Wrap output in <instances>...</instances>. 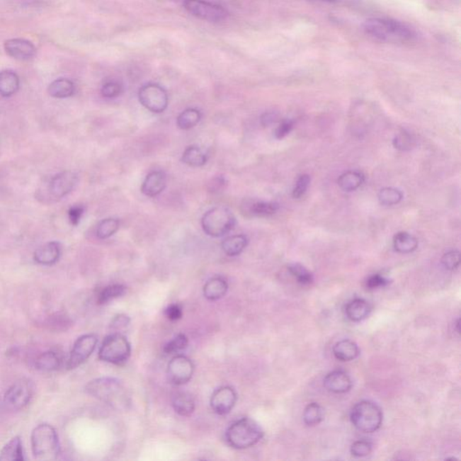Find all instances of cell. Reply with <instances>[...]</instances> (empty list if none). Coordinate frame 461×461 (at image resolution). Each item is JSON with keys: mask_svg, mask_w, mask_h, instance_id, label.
Here are the masks:
<instances>
[{"mask_svg": "<svg viewBox=\"0 0 461 461\" xmlns=\"http://www.w3.org/2000/svg\"><path fill=\"white\" fill-rule=\"evenodd\" d=\"M119 225L120 223L117 218H107L102 220L98 225L97 237L101 240L113 237L118 231Z\"/></svg>", "mask_w": 461, "mask_h": 461, "instance_id": "e575fe53", "label": "cell"}, {"mask_svg": "<svg viewBox=\"0 0 461 461\" xmlns=\"http://www.w3.org/2000/svg\"><path fill=\"white\" fill-rule=\"evenodd\" d=\"M334 357L341 361H351L360 355V349L354 341L343 340L335 343L333 349Z\"/></svg>", "mask_w": 461, "mask_h": 461, "instance_id": "44dd1931", "label": "cell"}, {"mask_svg": "<svg viewBox=\"0 0 461 461\" xmlns=\"http://www.w3.org/2000/svg\"><path fill=\"white\" fill-rule=\"evenodd\" d=\"M98 344V337L95 334H85L79 337L72 348L68 360L69 370L81 366L91 357Z\"/></svg>", "mask_w": 461, "mask_h": 461, "instance_id": "7c38bea8", "label": "cell"}, {"mask_svg": "<svg viewBox=\"0 0 461 461\" xmlns=\"http://www.w3.org/2000/svg\"><path fill=\"white\" fill-rule=\"evenodd\" d=\"M19 77L15 72L10 69L0 72V95L8 98L18 91Z\"/></svg>", "mask_w": 461, "mask_h": 461, "instance_id": "7402d4cb", "label": "cell"}, {"mask_svg": "<svg viewBox=\"0 0 461 461\" xmlns=\"http://www.w3.org/2000/svg\"><path fill=\"white\" fill-rule=\"evenodd\" d=\"M351 421L360 432L371 433L379 430L383 421L380 407L371 401H361L351 412Z\"/></svg>", "mask_w": 461, "mask_h": 461, "instance_id": "5b68a950", "label": "cell"}, {"mask_svg": "<svg viewBox=\"0 0 461 461\" xmlns=\"http://www.w3.org/2000/svg\"><path fill=\"white\" fill-rule=\"evenodd\" d=\"M181 161L190 167H202L207 161V155L198 146L191 145L186 148Z\"/></svg>", "mask_w": 461, "mask_h": 461, "instance_id": "484cf974", "label": "cell"}, {"mask_svg": "<svg viewBox=\"0 0 461 461\" xmlns=\"http://www.w3.org/2000/svg\"><path fill=\"white\" fill-rule=\"evenodd\" d=\"M75 85L71 79H58L50 84L48 88L49 95L55 98H67L72 97L75 93Z\"/></svg>", "mask_w": 461, "mask_h": 461, "instance_id": "cb8c5ba5", "label": "cell"}, {"mask_svg": "<svg viewBox=\"0 0 461 461\" xmlns=\"http://www.w3.org/2000/svg\"><path fill=\"white\" fill-rule=\"evenodd\" d=\"M402 192L397 188H385L379 193V200L384 205H397L402 200Z\"/></svg>", "mask_w": 461, "mask_h": 461, "instance_id": "8d00e7d4", "label": "cell"}, {"mask_svg": "<svg viewBox=\"0 0 461 461\" xmlns=\"http://www.w3.org/2000/svg\"><path fill=\"white\" fill-rule=\"evenodd\" d=\"M183 6L190 15L204 21L217 23L227 18V10L205 0H184Z\"/></svg>", "mask_w": 461, "mask_h": 461, "instance_id": "ba28073f", "label": "cell"}, {"mask_svg": "<svg viewBox=\"0 0 461 461\" xmlns=\"http://www.w3.org/2000/svg\"><path fill=\"white\" fill-rule=\"evenodd\" d=\"M228 284L224 278L217 277L209 280L204 286V296L210 301L221 300L227 293Z\"/></svg>", "mask_w": 461, "mask_h": 461, "instance_id": "ffe728a7", "label": "cell"}, {"mask_svg": "<svg viewBox=\"0 0 461 461\" xmlns=\"http://www.w3.org/2000/svg\"><path fill=\"white\" fill-rule=\"evenodd\" d=\"M389 280H387V278L376 274L368 278L367 288H370V290H375V288L386 287L387 285L389 284Z\"/></svg>", "mask_w": 461, "mask_h": 461, "instance_id": "ee69618b", "label": "cell"}, {"mask_svg": "<svg viewBox=\"0 0 461 461\" xmlns=\"http://www.w3.org/2000/svg\"><path fill=\"white\" fill-rule=\"evenodd\" d=\"M86 391L93 397L115 408L127 406V391L120 381L113 377H99L91 381L86 386Z\"/></svg>", "mask_w": 461, "mask_h": 461, "instance_id": "7a4b0ae2", "label": "cell"}, {"mask_svg": "<svg viewBox=\"0 0 461 461\" xmlns=\"http://www.w3.org/2000/svg\"><path fill=\"white\" fill-rule=\"evenodd\" d=\"M59 256H61L59 244L56 241H50L36 250L34 258L38 264L50 266V265L57 263Z\"/></svg>", "mask_w": 461, "mask_h": 461, "instance_id": "ac0fdd59", "label": "cell"}, {"mask_svg": "<svg viewBox=\"0 0 461 461\" xmlns=\"http://www.w3.org/2000/svg\"><path fill=\"white\" fill-rule=\"evenodd\" d=\"M371 452H372V444L368 440H357L351 448V454L357 457H366L370 455Z\"/></svg>", "mask_w": 461, "mask_h": 461, "instance_id": "ab89813d", "label": "cell"}, {"mask_svg": "<svg viewBox=\"0 0 461 461\" xmlns=\"http://www.w3.org/2000/svg\"><path fill=\"white\" fill-rule=\"evenodd\" d=\"M201 120V113L195 108L186 109L177 118L178 127L181 130H190Z\"/></svg>", "mask_w": 461, "mask_h": 461, "instance_id": "4dcf8cb0", "label": "cell"}, {"mask_svg": "<svg viewBox=\"0 0 461 461\" xmlns=\"http://www.w3.org/2000/svg\"><path fill=\"white\" fill-rule=\"evenodd\" d=\"M237 399V394L233 387H222L212 394L210 400L212 409L219 416H225L233 409Z\"/></svg>", "mask_w": 461, "mask_h": 461, "instance_id": "5bb4252c", "label": "cell"}, {"mask_svg": "<svg viewBox=\"0 0 461 461\" xmlns=\"http://www.w3.org/2000/svg\"><path fill=\"white\" fill-rule=\"evenodd\" d=\"M165 314L169 320L178 321L183 316V312H182L181 306H178L177 304H173L166 308Z\"/></svg>", "mask_w": 461, "mask_h": 461, "instance_id": "bcb514c9", "label": "cell"}, {"mask_svg": "<svg viewBox=\"0 0 461 461\" xmlns=\"http://www.w3.org/2000/svg\"><path fill=\"white\" fill-rule=\"evenodd\" d=\"M35 365L40 370H55L59 366V358L54 351H47V353L40 355L35 361Z\"/></svg>", "mask_w": 461, "mask_h": 461, "instance_id": "d6a6232c", "label": "cell"}, {"mask_svg": "<svg viewBox=\"0 0 461 461\" xmlns=\"http://www.w3.org/2000/svg\"><path fill=\"white\" fill-rule=\"evenodd\" d=\"M0 460L1 461H22L24 460V453L21 440L18 437L13 438L10 442L6 444L0 452Z\"/></svg>", "mask_w": 461, "mask_h": 461, "instance_id": "4316f807", "label": "cell"}, {"mask_svg": "<svg viewBox=\"0 0 461 461\" xmlns=\"http://www.w3.org/2000/svg\"><path fill=\"white\" fill-rule=\"evenodd\" d=\"M288 268L290 273L296 278L298 283L307 286V285H310L313 282V275L303 265L294 263L290 265Z\"/></svg>", "mask_w": 461, "mask_h": 461, "instance_id": "d590c367", "label": "cell"}, {"mask_svg": "<svg viewBox=\"0 0 461 461\" xmlns=\"http://www.w3.org/2000/svg\"><path fill=\"white\" fill-rule=\"evenodd\" d=\"M293 129V122L290 120H284L275 131V136L277 139L284 138L287 136Z\"/></svg>", "mask_w": 461, "mask_h": 461, "instance_id": "681fc988", "label": "cell"}, {"mask_svg": "<svg viewBox=\"0 0 461 461\" xmlns=\"http://www.w3.org/2000/svg\"><path fill=\"white\" fill-rule=\"evenodd\" d=\"M393 144L397 150L407 151L413 147L414 140L412 135L406 132H402L394 137Z\"/></svg>", "mask_w": 461, "mask_h": 461, "instance_id": "f35d334b", "label": "cell"}, {"mask_svg": "<svg viewBox=\"0 0 461 461\" xmlns=\"http://www.w3.org/2000/svg\"><path fill=\"white\" fill-rule=\"evenodd\" d=\"M227 184V181L225 178L223 176H218V177L212 178L211 181L209 182L208 190L212 193H219V192L224 190Z\"/></svg>", "mask_w": 461, "mask_h": 461, "instance_id": "f6af8a7d", "label": "cell"}, {"mask_svg": "<svg viewBox=\"0 0 461 461\" xmlns=\"http://www.w3.org/2000/svg\"><path fill=\"white\" fill-rule=\"evenodd\" d=\"M248 239L244 234L233 235L224 239L222 243V249L228 256L234 257L241 254L247 247Z\"/></svg>", "mask_w": 461, "mask_h": 461, "instance_id": "d4e9b609", "label": "cell"}, {"mask_svg": "<svg viewBox=\"0 0 461 461\" xmlns=\"http://www.w3.org/2000/svg\"><path fill=\"white\" fill-rule=\"evenodd\" d=\"M131 345L124 335L115 333L103 341L98 357L105 363L114 365L125 364L130 358Z\"/></svg>", "mask_w": 461, "mask_h": 461, "instance_id": "52a82bcc", "label": "cell"}, {"mask_svg": "<svg viewBox=\"0 0 461 461\" xmlns=\"http://www.w3.org/2000/svg\"><path fill=\"white\" fill-rule=\"evenodd\" d=\"M79 181L77 173L72 171H62L55 176L49 183L48 191L52 198L59 200L73 190Z\"/></svg>", "mask_w": 461, "mask_h": 461, "instance_id": "4fadbf2b", "label": "cell"}, {"mask_svg": "<svg viewBox=\"0 0 461 461\" xmlns=\"http://www.w3.org/2000/svg\"><path fill=\"white\" fill-rule=\"evenodd\" d=\"M83 214H84V207H81V205H75V207L69 208L68 215L71 224L72 225H78Z\"/></svg>", "mask_w": 461, "mask_h": 461, "instance_id": "7dc6e473", "label": "cell"}, {"mask_svg": "<svg viewBox=\"0 0 461 461\" xmlns=\"http://www.w3.org/2000/svg\"><path fill=\"white\" fill-rule=\"evenodd\" d=\"M188 339L185 334H178L177 336L169 341L164 348L166 354H175L181 353L188 347Z\"/></svg>", "mask_w": 461, "mask_h": 461, "instance_id": "74e56055", "label": "cell"}, {"mask_svg": "<svg viewBox=\"0 0 461 461\" xmlns=\"http://www.w3.org/2000/svg\"><path fill=\"white\" fill-rule=\"evenodd\" d=\"M280 205L275 202L253 201L249 203V214L255 217H268L276 213Z\"/></svg>", "mask_w": 461, "mask_h": 461, "instance_id": "f546056e", "label": "cell"}, {"mask_svg": "<svg viewBox=\"0 0 461 461\" xmlns=\"http://www.w3.org/2000/svg\"><path fill=\"white\" fill-rule=\"evenodd\" d=\"M442 263L447 270L455 271L460 263V254L457 251H450L443 255Z\"/></svg>", "mask_w": 461, "mask_h": 461, "instance_id": "b9f144b4", "label": "cell"}, {"mask_svg": "<svg viewBox=\"0 0 461 461\" xmlns=\"http://www.w3.org/2000/svg\"><path fill=\"white\" fill-rule=\"evenodd\" d=\"M324 385L328 391L334 394H344L353 387V380L344 371L335 370L326 375Z\"/></svg>", "mask_w": 461, "mask_h": 461, "instance_id": "2e32d148", "label": "cell"}, {"mask_svg": "<svg viewBox=\"0 0 461 461\" xmlns=\"http://www.w3.org/2000/svg\"><path fill=\"white\" fill-rule=\"evenodd\" d=\"M172 406L175 412L181 416H190L195 411V400L190 394L177 392L172 397Z\"/></svg>", "mask_w": 461, "mask_h": 461, "instance_id": "603a6c76", "label": "cell"}, {"mask_svg": "<svg viewBox=\"0 0 461 461\" xmlns=\"http://www.w3.org/2000/svg\"><path fill=\"white\" fill-rule=\"evenodd\" d=\"M166 185H167V177L164 171H152L146 176L145 180L142 182L141 191L147 197H157L165 190Z\"/></svg>", "mask_w": 461, "mask_h": 461, "instance_id": "e0dca14e", "label": "cell"}, {"mask_svg": "<svg viewBox=\"0 0 461 461\" xmlns=\"http://www.w3.org/2000/svg\"><path fill=\"white\" fill-rule=\"evenodd\" d=\"M123 87L118 81H108L103 85L101 94L106 98H115L121 95Z\"/></svg>", "mask_w": 461, "mask_h": 461, "instance_id": "60d3db41", "label": "cell"}, {"mask_svg": "<svg viewBox=\"0 0 461 461\" xmlns=\"http://www.w3.org/2000/svg\"><path fill=\"white\" fill-rule=\"evenodd\" d=\"M33 394L34 385L29 380H21L6 390L3 402L8 409L19 410L29 403Z\"/></svg>", "mask_w": 461, "mask_h": 461, "instance_id": "30bf717a", "label": "cell"}, {"mask_svg": "<svg viewBox=\"0 0 461 461\" xmlns=\"http://www.w3.org/2000/svg\"><path fill=\"white\" fill-rule=\"evenodd\" d=\"M138 98L147 110L161 114L168 108V93L161 86L149 83L139 89Z\"/></svg>", "mask_w": 461, "mask_h": 461, "instance_id": "9c48e42d", "label": "cell"}, {"mask_svg": "<svg viewBox=\"0 0 461 461\" xmlns=\"http://www.w3.org/2000/svg\"><path fill=\"white\" fill-rule=\"evenodd\" d=\"M277 119H278V115L275 114V113H265V114L263 115V117H261V125H263V127H268V125H271L272 124H274V123H276Z\"/></svg>", "mask_w": 461, "mask_h": 461, "instance_id": "f907efd6", "label": "cell"}, {"mask_svg": "<svg viewBox=\"0 0 461 461\" xmlns=\"http://www.w3.org/2000/svg\"><path fill=\"white\" fill-rule=\"evenodd\" d=\"M310 181L311 178L307 174L300 176V177L298 178L296 185H295L293 193H292L293 198H300L302 195H304L305 193H306L308 187H309Z\"/></svg>", "mask_w": 461, "mask_h": 461, "instance_id": "7bdbcfd3", "label": "cell"}, {"mask_svg": "<svg viewBox=\"0 0 461 461\" xmlns=\"http://www.w3.org/2000/svg\"><path fill=\"white\" fill-rule=\"evenodd\" d=\"M263 436L260 424L251 418H241L228 428L225 439L234 449L245 450L260 442Z\"/></svg>", "mask_w": 461, "mask_h": 461, "instance_id": "3957f363", "label": "cell"}, {"mask_svg": "<svg viewBox=\"0 0 461 461\" xmlns=\"http://www.w3.org/2000/svg\"><path fill=\"white\" fill-rule=\"evenodd\" d=\"M324 408L317 403L308 404L304 411L303 419L305 423L308 426H316L324 420Z\"/></svg>", "mask_w": 461, "mask_h": 461, "instance_id": "1f68e13d", "label": "cell"}, {"mask_svg": "<svg viewBox=\"0 0 461 461\" xmlns=\"http://www.w3.org/2000/svg\"><path fill=\"white\" fill-rule=\"evenodd\" d=\"M4 49L6 55L18 61H29L36 55L34 44L25 39H9L4 42Z\"/></svg>", "mask_w": 461, "mask_h": 461, "instance_id": "9a60e30c", "label": "cell"}, {"mask_svg": "<svg viewBox=\"0 0 461 461\" xmlns=\"http://www.w3.org/2000/svg\"><path fill=\"white\" fill-rule=\"evenodd\" d=\"M321 1H327V2H340V1H343V0H321Z\"/></svg>", "mask_w": 461, "mask_h": 461, "instance_id": "816d5d0a", "label": "cell"}, {"mask_svg": "<svg viewBox=\"0 0 461 461\" xmlns=\"http://www.w3.org/2000/svg\"><path fill=\"white\" fill-rule=\"evenodd\" d=\"M237 219L230 209L225 207H215L208 210L201 220L204 233L208 237H223L233 230Z\"/></svg>", "mask_w": 461, "mask_h": 461, "instance_id": "8992f818", "label": "cell"}, {"mask_svg": "<svg viewBox=\"0 0 461 461\" xmlns=\"http://www.w3.org/2000/svg\"><path fill=\"white\" fill-rule=\"evenodd\" d=\"M194 373V364L184 355H177L171 360L168 366V379L175 386H182L192 379Z\"/></svg>", "mask_w": 461, "mask_h": 461, "instance_id": "8fae6325", "label": "cell"}, {"mask_svg": "<svg viewBox=\"0 0 461 461\" xmlns=\"http://www.w3.org/2000/svg\"><path fill=\"white\" fill-rule=\"evenodd\" d=\"M129 324H130V319H129L127 316H125V314H118V316L113 319L111 327L112 329L117 331V333H118V331L127 328Z\"/></svg>", "mask_w": 461, "mask_h": 461, "instance_id": "c3c4849f", "label": "cell"}, {"mask_svg": "<svg viewBox=\"0 0 461 461\" xmlns=\"http://www.w3.org/2000/svg\"><path fill=\"white\" fill-rule=\"evenodd\" d=\"M365 34L377 42L406 45L416 41V32L404 23L391 18H373L364 23Z\"/></svg>", "mask_w": 461, "mask_h": 461, "instance_id": "6da1fadb", "label": "cell"}, {"mask_svg": "<svg viewBox=\"0 0 461 461\" xmlns=\"http://www.w3.org/2000/svg\"><path fill=\"white\" fill-rule=\"evenodd\" d=\"M32 450L36 460L55 461L58 459L59 444L55 428L49 424H40L33 431Z\"/></svg>", "mask_w": 461, "mask_h": 461, "instance_id": "277c9868", "label": "cell"}, {"mask_svg": "<svg viewBox=\"0 0 461 461\" xmlns=\"http://www.w3.org/2000/svg\"><path fill=\"white\" fill-rule=\"evenodd\" d=\"M371 307L367 300L363 298H356L351 300L345 307V314L353 321H360L366 319L370 316Z\"/></svg>", "mask_w": 461, "mask_h": 461, "instance_id": "d6986e66", "label": "cell"}, {"mask_svg": "<svg viewBox=\"0 0 461 461\" xmlns=\"http://www.w3.org/2000/svg\"><path fill=\"white\" fill-rule=\"evenodd\" d=\"M125 292H127V288L123 286V285H110V286L105 288L99 294L98 304L104 305L117 300V298L124 296Z\"/></svg>", "mask_w": 461, "mask_h": 461, "instance_id": "836d02e7", "label": "cell"}, {"mask_svg": "<svg viewBox=\"0 0 461 461\" xmlns=\"http://www.w3.org/2000/svg\"><path fill=\"white\" fill-rule=\"evenodd\" d=\"M365 177L359 171H347L338 178V185L341 190L347 192L358 190L364 183Z\"/></svg>", "mask_w": 461, "mask_h": 461, "instance_id": "83f0119b", "label": "cell"}, {"mask_svg": "<svg viewBox=\"0 0 461 461\" xmlns=\"http://www.w3.org/2000/svg\"><path fill=\"white\" fill-rule=\"evenodd\" d=\"M393 244L397 253L410 254L417 248L418 241L413 235L406 232H401L394 235Z\"/></svg>", "mask_w": 461, "mask_h": 461, "instance_id": "f1b7e54d", "label": "cell"}]
</instances>
